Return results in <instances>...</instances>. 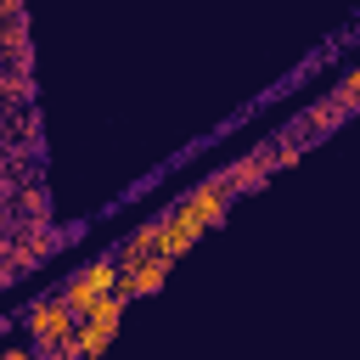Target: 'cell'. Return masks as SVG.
I'll list each match as a JSON object with an SVG mask.
<instances>
[{"mask_svg": "<svg viewBox=\"0 0 360 360\" xmlns=\"http://www.w3.org/2000/svg\"><path fill=\"white\" fill-rule=\"evenodd\" d=\"M180 202H186V208H191V214L214 231V225H225V214H231V202H236V197H231V186H225L219 174H208V180H197Z\"/></svg>", "mask_w": 360, "mask_h": 360, "instance_id": "4", "label": "cell"}, {"mask_svg": "<svg viewBox=\"0 0 360 360\" xmlns=\"http://www.w3.org/2000/svg\"><path fill=\"white\" fill-rule=\"evenodd\" d=\"M112 338H118V326H112V321H79V338H73V349H79L84 360H96V354H101Z\"/></svg>", "mask_w": 360, "mask_h": 360, "instance_id": "9", "label": "cell"}, {"mask_svg": "<svg viewBox=\"0 0 360 360\" xmlns=\"http://www.w3.org/2000/svg\"><path fill=\"white\" fill-rule=\"evenodd\" d=\"M39 360H45V354H39Z\"/></svg>", "mask_w": 360, "mask_h": 360, "instance_id": "15", "label": "cell"}, {"mask_svg": "<svg viewBox=\"0 0 360 360\" xmlns=\"http://www.w3.org/2000/svg\"><path fill=\"white\" fill-rule=\"evenodd\" d=\"M270 174H281V169H276V135H270V141H259L253 152H242L236 163H225V169H219V180L231 186V197L270 186Z\"/></svg>", "mask_w": 360, "mask_h": 360, "instance_id": "3", "label": "cell"}, {"mask_svg": "<svg viewBox=\"0 0 360 360\" xmlns=\"http://www.w3.org/2000/svg\"><path fill=\"white\" fill-rule=\"evenodd\" d=\"M0 51H6V62L34 51V45H28V17H6V22H0Z\"/></svg>", "mask_w": 360, "mask_h": 360, "instance_id": "12", "label": "cell"}, {"mask_svg": "<svg viewBox=\"0 0 360 360\" xmlns=\"http://www.w3.org/2000/svg\"><path fill=\"white\" fill-rule=\"evenodd\" d=\"M6 360H39V354H34V349H22V343H17V349H6Z\"/></svg>", "mask_w": 360, "mask_h": 360, "instance_id": "14", "label": "cell"}, {"mask_svg": "<svg viewBox=\"0 0 360 360\" xmlns=\"http://www.w3.org/2000/svg\"><path fill=\"white\" fill-rule=\"evenodd\" d=\"M309 146H315V141H309V129H304V124L292 118L287 129H276V169H292V163H298V158H304Z\"/></svg>", "mask_w": 360, "mask_h": 360, "instance_id": "8", "label": "cell"}, {"mask_svg": "<svg viewBox=\"0 0 360 360\" xmlns=\"http://www.w3.org/2000/svg\"><path fill=\"white\" fill-rule=\"evenodd\" d=\"M118 264H124V259H118ZM169 270H174V259H163V253H158V259H135V264H124V281H118V292L135 304V298L158 292V287L169 281Z\"/></svg>", "mask_w": 360, "mask_h": 360, "instance_id": "5", "label": "cell"}, {"mask_svg": "<svg viewBox=\"0 0 360 360\" xmlns=\"http://www.w3.org/2000/svg\"><path fill=\"white\" fill-rule=\"evenodd\" d=\"M11 214H22V219H39V225H51V186H39V180H28L11 202H6Z\"/></svg>", "mask_w": 360, "mask_h": 360, "instance_id": "6", "label": "cell"}, {"mask_svg": "<svg viewBox=\"0 0 360 360\" xmlns=\"http://www.w3.org/2000/svg\"><path fill=\"white\" fill-rule=\"evenodd\" d=\"M73 338H79V315L68 309L62 292H56V298H39V304L28 309V349H34V354L51 360V354H56L62 343H73Z\"/></svg>", "mask_w": 360, "mask_h": 360, "instance_id": "1", "label": "cell"}, {"mask_svg": "<svg viewBox=\"0 0 360 360\" xmlns=\"http://www.w3.org/2000/svg\"><path fill=\"white\" fill-rule=\"evenodd\" d=\"M326 101H332L343 118H360V68H349V73H343V79L326 90Z\"/></svg>", "mask_w": 360, "mask_h": 360, "instance_id": "10", "label": "cell"}, {"mask_svg": "<svg viewBox=\"0 0 360 360\" xmlns=\"http://www.w3.org/2000/svg\"><path fill=\"white\" fill-rule=\"evenodd\" d=\"M0 96H6V107H28V101H34V73L6 68V73H0Z\"/></svg>", "mask_w": 360, "mask_h": 360, "instance_id": "11", "label": "cell"}, {"mask_svg": "<svg viewBox=\"0 0 360 360\" xmlns=\"http://www.w3.org/2000/svg\"><path fill=\"white\" fill-rule=\"evenodd\" d=\"M118 281H124V264H118V253H112V259H96V264H84V270H79V276L62 287V298H68V309L84 321V315H90V309H96L107 292H118Z\"/></svg>", "mask_w": 360, "mask_h": 360, "instance_id": "2", "label": "cell"}, {"mask_svg": "<svg viewBox=\"0 0 360 360\" xmlns=\"http://www.w3.org/2000/svg\"><path fill=\"white\" fill-rule=\"evenodd\" d=\"M6 17H22V0H0V22Z\"/></svg>", "mask_w": 360, "mask_h": 360, "instance_id": "13", "label": "cell"}, {"mask_svg": "<svg viewBox=\"0 0 360 360\" xmlns=\"http://www.w3.org/2000/svg\"><path fill=\"white\" fill-rule=\"evenodd\" d=\"M298 124L309 129V141H321V135H332V129H338V124H349V118H343V112H338V107H332L326 96H315V101H309V107L298 112Z\"/></svg>", "mask_w": 360, "mask_h": 360, "instance_id": "7", "label": "cell"}]
</instances>
